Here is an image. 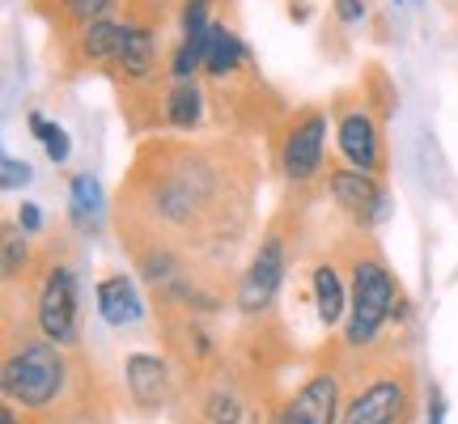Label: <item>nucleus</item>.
Wrapping results in <instances>:
<instances>
[{
	"mask_svg": "<svg viewBox=\"0 0 458 424\" xmlns=\"http://www.w3.org/2000/svg\"><path fill=\"white\" fill-rule=\"evenodd\" d=\"M394 310V276L386 272V263L377 259H357L352 263V297H348V326L344 340L348 348L369 343L382 331V323Z\"/></svg>",
	"mask_w": 458,
	"mask_h": 424,
	"instance_id": "f03ea898",
	"label": "nucleus"
},
{
	"mask_svg": "<svg viewBox=\"0 0 458 424\" xmlns=\"http://www.w3.org/2000/svg\"><path fill=\"white\" fill-rule=\"evenodd\" d=\"M340 153H344V162L352 165V170H365V174H374L377 162H382V140H377V128H374V119L365 111H348L340 119Z\"/></svg>",
	"mask_w": 458,
	"mask_h": 424,
	"instance_id": "1a4fd4ad",
	"label": "nucleus"
},
{
	"mask_svg": "<svg viewBox=\"0 0 458 424\" xmlns=\"http://www.w3.org/2000/svg\"><path fill=\"white\" fill-rule=\"evenodd\" d=\"M331 196L348 216H357L360 225H382L386 212H391V199L377 187L365 170H335L331 174Z\"/></svg>",
	"mask_w": 458,
	"mask_h": 424,
	"instance_id": "423d86ee",
	"label": "nucleus"
},
{
	"mask_svg": "<svg viewBox=\"0 0 458 424\" xmlns=\"http://www.w3.org/2000/svg\"><path fill=\"white\" fill-rule=\"evenodd\" d=\"M60 391H64V357H60V343L26 340L13 357L4 360V394L17 399L21 408H47Z\"/></svg>",
	"mask_w": 458,
	"mask_h": 424,
	"instance_id": "f257e3e1",
	"label": "nucleus"
},
{
	"mask_svg": "<svg viewBox=\"0 0 458 424\" xmlns=\"http://www.w3.org/2000/svg\"><path fill=\"white\" fill-rule=\"evenodd\" d=\"M21 263H26V246L17 242V238H9V242H4V276H17Z\"/></svg>",
	"mask_w": 458,
	"mask_h": 424,
	"instance_id": "393cba45",
	"label": "nucleus"
},
{
	"mask_svg": "<svg viewBox=\"0 0 458 424\" xmlns=\"http://www.w3.org/2000/svg\"><path fill=\"white\" fill-rule=\"evenodd\" d=\"M34 179V170L26 162H17V157H4L0 162V182H4V191H17V187H26Z\"/></svg>",
	"mask_w": 458,
	"mask_h": 424,
	"instance_id": "4be33fe9",
	"label": "nucleus"
},
{
	"mask_svg": "<svg viewBox=\"0 0 458 424\" xmlns=\"http://www.w3.org/2000/svg\"><path fill=\"white\" fill-rule=\"evenodd\" d=\"M335 416H340V386H335V377L314 374L293 394V403L284 408L280 424H335Z\"/></svg>",
	"mask_w": 458,
	"mask_h": 424,
	"instance_id": "0eeeda50",
	"label": "nucleus"
},
{
	"mask_svg": "<svg viewBox=\"0 0 458 424\" xmlns=\"http://www.w3.org/2000/svg\"><path fill=\"white\" fill-rule=\"evenodd\" d=\"M323 153H327V114L314 111L301 123H293V131L284 136L280 165L293 182H310L318 174V165H323Z\"/></svg>",
	"mask_w": 458,
	"mask_h": 424,
	"instance_id": "20e7f679",
	"label": "nucleus"
},
{
	"mask_svg": "<svg viewBox=\"0 0 458 424\" xmlns=\"http://www.w3.org/2000/svg\"><path fill=\"white\" fill-rule=\"evenodd\" d=\"M64 9H68V17H77L81 26H89V21L111 13V0H64Z\"/></svg>",
	"mask_w": 458,
	"mask_h": 424,
	"instance_id": "412c9836",
	"label": "nucleus"
},
{
	"mask_svg": "<svg viewBox=\"0 0 458 424\" xmlns=\"http://www.w3.org/2000/svg\"><path fill=\"white\" fill-rule=\"evenodd\" d=\"M399 416H403V382L377 377L348 403L344 424H399Z\"/></svg>",
	"mask_w": 458,
	"mask_h": 424,
	"instance_id": "6e6552de",
	"label": "nucleus"
},
{
	"mask_svg": "<svg viewBox=\"0 0 458 424\" xmlns=\"http://www.w3.org/2000/svg\"><path fill=\"white\" fill-rule=\"evenodd\" d=\"M199 119H204V94H199L196 77L191 81H174L170 94H165V123L187 131V128H199Z\"/></svg>",
	"mask_w": 458,
	"mask_h": 424,
	"instance_id": "2eb2a0df",
	"label": "nucleus"
},
{
	"mask_svg": "<svg viewBox=\"0 0 458 424\" xmlns=\"http://www.w3.org/2000/svg\"><path fill=\"white\" fill-rule=\"evenodd\" d=\"M98 314L111 326H131L145 318V306H140V293L128 276H106L98 284Z\"/></svg>",
	"mask_w": 458,
	"mask_h": 424,
	"instance_id": "f8f14e48",
	"label": "nucleus"
},
{
	"mask_svg": "<svg viewBox=\"0 0 458 424\" xmlns=\"http://www.w3.org/2000/svg\"><path fill=\"white\" fill-rule=\"evenodd\" d=\"M17 225H21V233H38V229H43L38 204H21V208H17Z\"/></svg>",
	"mask_w": 458,
	"mask_h": 424,
	"instance_id": "b1692460",
	"label": "nucleus"
},
{
	"mask_svg": "<svg viewBox=\"0 0 458 424\" xmlns=\"http://www.w3.org/2000/svg\"><path fill=\"white\" fill-rule=\"evenodd\" d=\"M428 424H445V394L433 391V411H428Z\"/></svg>",
	"mask_w": 458,
	"mask_h": 424,
	"instance_id": "a878e982",
	"label": "nucleus"
},
{
	"mask_svg": "<svg viewBox=\"0 0 458 424\" xmlns=\"http://www.w3.org/2000/svg\"><path fill=\"white\" fill-rule=\"evenodd\" d=\"M280 280H284V246H280V238H267L255 250V259H250L242 284H238V310L263 314L272 306V297L280 293Z\"/></svg>",
	"mask_w": 458,
	"mask_h": 424,
	"instance_id": "39448f33",
	"label": "nucleus"
},
{
	"mask_svg": "<svg viewBox=\"0 0 458 424\" xmlns=\"http://www.w3.org/2000/svg\"><path fill=\"white\" fill-rule=\"evenodd\" d=\"M394 4H403V0H394Z\"/></svg>",
	"mask_w": 458,
	"mask_h": 424,
	"instance_id": "cd10ccee",
	"label": "nucleus"
},
{
	"mask_svg": "<svg viewBox=\"0 0 458 424\" xmlns=\"http://www.w3.org/2000/svg\"><path fill=\"white\" fill-rule=\"evenodd\" d=\"M314 306H318V323L335 326L340 318H348V293H344V280L331 263L314 267Z\"/></svg>",
	"mask_w": 458,
	"mask_h": 424,
	"instance_id": "4468645a",
	"label": "nucleus"
},
{
	"mask_svg": "<svg viewBox=\"0 0 458 424\" xmlns=\"http://www.w3.org/2000/svg\"><path fill=\"white\" fill-rule=\"evenodd\" d=\"M335 17H340L344 26H357V21H365V0H335Z\"/></svg>",
	"mask_w": 458,
	"mask_h": 424,
	"instance_id": "5701e85b",
	"label": "nucleus"
},
{
	"mask_svg": "<svg viewBox=\"0 0 458 424\" xmlns=\"http://www.w3.org/2000/svg\"><path fill=\"white\" fill-rule=\"evenodd\" d=\"M246 43L238 38L233 30L225 26H213V43H208V60H204V72H213V77H229L238 64H246Z\"/></svg>",
	"mask_w": 458,
	"mask_h": 424,
	"instance_id": "dca6fc26",
	"label": "nucleus"
},
{
	"mask_svg": "<svg viewBox=\"0 0 458 424\" xmlns=\"http://www.w3.org/2000/svg\"><path fill=\"white\" fill-rule=\"evenodd\" d=\"M208 9H213V0H187V4H182V38H187V34L213 30V21H208Z\"/></svg>",
	"mask_w": 458,
	"mask_h": 424,
	"instance_id": "6ab92c4d",
	"label": "nucleus"
},
{
	"mask_svg": "<svg viewBox=\"0 0 458 424\" xmlns=\"http://www.w3.org/2000/svg\"><path fill=\"white\" fill-rule=\"evenodd\" d=\"M68 208H72V221H77L81 233H98L106 199H102V187L94 174H72V182H68Z\"/></svg>",
	"mask_w": 458,
	"mask_h": 424,
	"instance_id": "ddd939ff",
	"label": "nucleus"
},
{
	"mask_svg": "<svg viewBox=\"0 0 458 424\" xmlns=\"http://www.w3.org/2000/svg\"><path fill=\"white\" fill-rule=\"evenodd\" d=\"M111 64L123 68L128 81H148L153 64H157V34L148 26H128L123 21V38H119V51H114Z\"/></svg>",
	"mask_w": 458,
	"mask_h": 424,
	"instance_id": "9b49d317",
	"label": "nucleus"
},
{
	"mask_svg": "<svg viewBox=\"0 0 458 424\" xmlns=\"http://www.w3.org/2000/svg\"><path fill=\"white\" fill-rule=\"evenodd\" d=\"M0 424H13V411H9V408L0 411Z\"/></svg>",
	"mask_w": 458,
	"mask_h": 424,
	"instance_id": "bb28decb",
	"label": "nucleus"
},
{
	"mask_svg": "<svg viewBox=\"0 0 458 424\" xmlns=\"http://www.w3.org/2000/svg\"><path fill=\"white\" fill-rule=\"evenodd\" d=\"M123 374H128V394L136 399V408H162L165 403V394H170L165 360L148 357V352H131Z\"/></svg>",
	"mask_w": 458,
	"mask_h": 424,
	"instance_id": "9d476101",
	"label": "nucleus"
},
{
	"mask_svg": "<svg viewBox=\"0 0 458 424\" xmlns=\"http://www.w3.org/2000/svg\"><path fill=\"white\" fill-rule=\"evenodd\" d=\"M119 38H123V26H119L114 17H98V21H89V26H85V34H81L85 60H94V64H102V60H114Z\"/></svg>",
	"mask_w": 458,
	"mask_h": 424,
	"instance_id": "f3484780",
	"label": "nucleus"
},
{
	"mask_svg": "<svg viewBox=\"0 0 458 424\" xmlns=\"http://www.w3.org/2000/svg\"><path fill=\"white\" fill-rule=\"evenodd\" d=\"M30 131L38 136L43 153H47L55 165H64L68 157H72V140H68V131L60 128V123H51L47 114H30Z\"/></svg>",
	"mask_w": 458,
	"mask_h": 424,
	"instance_id": "a211bd4d",
	"label": "nucleus"
},
{
	"mask_svg": "<svg viewBox=\"0 0 458 424\" xmlns=\"http://www.w3.org/2000/svg\"><path fill=\"white\" fill-rule=\"evenodd\" d=\"M208 420L213 424H238L242 420V403H238L229 391H216L213 399H208Z\"/></svg>",
	"mask_w": 458,
	"mask_h": 424,
	"instance_id": "aec40b11",
	"label": "nucleus"
},
{
	"mask_svg": "<svg viewBox=\"0 0 458 424\" xmlns=\"http://www.w3.org/2000/svg\"><path fill=\"white\" fill-rule=\"evenodd\" d=\"M38 331L51 343H72L81 335V318H77V276L68 267H51L43 289H38Z\"/></svg>",
	"mask_w": 458,
	"mask_h": 424,
	"instance_id": "7ed1b4c3",
	"label": "nucleus"
}]
</instances>
